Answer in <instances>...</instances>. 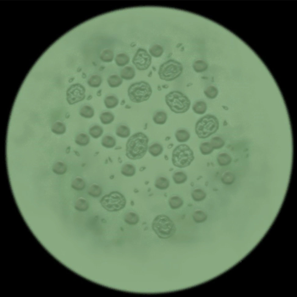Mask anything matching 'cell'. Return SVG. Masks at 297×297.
<instances>
[{"label": "cell", "instance_id": "obj_43", "mask_svg": "<svg viewBox=\"0 0 297 297\" xmlns=\"http://www.w3.org/2000/svg\"><path fill=\"white\" fill-rule=\"evenodd\" d=\"M214 149L210 143L205 142L202 143L200 147V150L203 155H208L211 153Z\"/></svg>", "mask_w": 297, "mask_h": 297}, {"label": "cell", "instance_id": "obj_3", "mask_svg": "<svg viewBox=\"0 0 297 297\" xmlns=\"http://www.w3.org/2000/svg\"><path fill=\"white\" fill-rule=\"evenodd\" d=\"M152 228L160 238L167 239L172 236L176 231V227L173 221L167 216L161 215L157 216L152 223Z\"/></svg>", "mask_w": 297, "mask_h": 297}, {"label": "cell", "instance_id": "obj_30", "mask_svg": "<svg viewBox=\"0 0 297 297\" xmlns=\"http://www.w3.org/2000/svg\"><path fill=\"white\" fill-rule=\"evenodd\" d=\"M124 220L125 222L128 224L134 225L138 222L139 217L136 213L133 212H130L126 215Z\"/></svg>", "mask_w": 297, "mask_h": 297}, {"label": "cell", "instance_id": "obj_17", "mask_svg": "<svg viewBox=\"0 0 297 297\" xmlns=\"http://www.w3.org/2000/svg\"><path fill=\"white\" fill-rule=\"evenodd\" d=\"M102 82V78L101 76L96 74L90 75L87 80L88 85L91 87L93 88L99 87L101 85Z\"/></svg>", "mask_w": 297, "mask_h": 297}, {"label": "cell", "instance_id": "obj_5", "mask_svg": "<svg viewBox=\"0 0 297 297\" xmlns=\"http://www.w3.org/2000/svg\"><path fill=\"white\" fill-rule=\"evenodd\" d=\"M152 92L150 85L144 81L132 83L128 90L129 99L132 102L136 103L147 100L151 96Z\"/></svg>", "mask_w": 297, "mask_h": 297}, {"label": "cell", "instance_id": "obj_8", "mask_svg": "<svg viewBox=\"0 0 297 297\" xmlns=\"http://www.w3.org/2000/svg\"><path fill=\"white\" fill-rule=\"evenodd\" d=\"M100 202L105 209L109 211L114 212L123 209L125 206L126 200L121 193L115 191L103 196Z\"/></svg>", "mask_w": 297, "mask_h": 297}, {"label": "cell", "instance_id": "obj_38", "mask_svg": "<svg viewBox=\"0 0 297 297\" xmlns=\"http://www.w3.org/2000/svg\"><path fill=\"white\" fill-rule=\"evenodd\" d=\"M208 64L204 61L197 60L194 63L193 67L195 71L197 72H201L205 71L208 68Z\"/></svg>", "mask_w": 297, "mask_h": 297}, {"label": "cell", "instance_id": "obj_27", "mask_svg": "<svg viewBox=\"0 0 297 297\" xmlns=\"http://www.w3.org/2000/svg\"><path fill=\"white\" fill-rule=\"evenodd\" d=\"M90 141L89 136L84 133H80L76 137L75 142L78 145L81 146H85L87 145Z\"/></svg>", "mask_w": 297, "mask_h": 297}, {"label": "cell", "instance_id": "obj_40", "mask_svg": "<svg viewBox=\"0 0 297 297\" xmlns=\"http://www.w3.org/2000/svg\"><path fill=\"white\" fill-rule=\"evenodd\" d=\"M204 92L207 97L212 99L217 97L218 93V91L215 86L210 85L205 89Z\"/></svg>", "mask_w": 297, "mask_h": 297}, {"label": "cell", "instance_id": "obj_37", "mask_svg": "<svg viewBox=\"0 0 297 297\" xmlns=\"http://www.w3.org/2000/svg\"><path fill=\"white\" fill-rule=\"evenodd\" d=\"M71 186L75 190H82L85 187V183L83 179L80 177H78L75 178L72 182Z\"/></svg>", "mask_w": 297, "mask_h": 297}, {"label": "cell", "instance_id": "obj_24", "mask_svg": "<svg viewBox=\"0 0 297 297\" xmlns=\"http://www.w3.org/2000/svg\"><path fill=\"white\" fill-rule=\"evenodd\" d=\"M169 185V181L168 179L162 176L158 177L155 181V187L161 190H165L167 189Z\"/></svg>", "mask_w": 297, "mask_h": 297}, {"label": "cell", "instance_id": "obj_41", "mask_svg": "<svg viewBox=\"0 0 297 297\" xmlns=\"http://www.w3.org/2000/svg\"><path fill=\"white\" fill-rule=\"evenodd\" d=\"M210 144L214 149H218L222 148L224 145L225 142L220 137L216 136L212 138Z\"/></svg>", "mask_w": 297, "mask_h": 297}, {"label": "cell", "instance_id": "obj_31", "mask_svg": "<svg viewBox=\"0 0 297 297\" xmlns=\"http://www.w3.org/2000/svg\"><path fill=\"white\" fill-rule=\"evenodd\" d=\"M191 196L194 201L199 202L205 199L206 196V194L202 190L200 189H197L192 191Z\"/></svg>", "mask_w": 297, "mask_h": 297}, {"label": "cell", "instance_id": "obj_44", "mask_svg": "<svg viewBox=\"0 0 297 297\" xmlns=\"http://www.w3.org/2000/svg\"><path fill=\"white\" fill-rule=\"evenodd\" d=\"M100 58L104 62H110L113 60L114 53L112 51L109 50H105L101 53Z\"/></svg>", "mask_w": 297, "mask_h": 297}, {"label": "cell", "instance_id": "obj_16", "mask_svg": "<svg viewBox=\"0 0 297 297\" xmlns=\"http://www.w3.org/2000/svg\"><path fill=\"white\" fill-rule=\"evenodd\" d=\"M130 130L126 124L121 123L118 126L116 130V134L118 136L122 138H126L130 134Z\"/></svg>", "mask_w": 297, "mask_h": 297}, {"label": "cell", "instance_id": "obj_11", "mask_svg": "<svg viewBox=\"0 0 297 297\" xmlns=\"http://www.w3.org/2000/svg\"><path fill=\"white\" fill-rule=\"evenodd\" d=\"M79 113L82 117L86 118L92 117L94 114V110L91 105L85 104L82 105L79 109Z\"/></svg>", "mask_w": 297, "mask_h": 297}, {"label": "cell", "instance_id": "obj_26", "mask_svg": "<svg viewBox=\"0 0 297 297\" xmlns=\"http://www.w3.org/2000/svg\"><path fill=\"white\" fill-rule=\"evenodd\" d=\"M52 131L55 134H62L66 130L65 125L60 121H56L53 125L51 127Z\"/></svg>", "mask_w": 297, "mask_h": 297}, {"label": "cell", "instance_id": "obj_23", "mask_svg": "<svg viewBox=\"0 0 297 297\" xmlns=\"http://www.w3.org/2000/svg\"><path fill=\"white\" fill-rule=\"evenodd\" d=\"M101 143L103 146L107 148L114 147L116 144V140L113 136L106 135L102 138Z\"/></svg>", "mask_w": 297, "mask_h": 297}, {"label": "cell", "instance_id": "obj_6", "mask_svg": "<svg viewBox=\"0 0 297 297\" xmlns=\"http://www.w3.org/2000/svg\"><path fill=\"white\" fill-rule=\"evenodd\" d=\"M194 159L192 150L185 144L177 145L172 153V163L174 166L179 168H184L189 166Z\"/></svg>", "mask_w": 297, "mask_h": 297}, {"label": "cell", "instance_id": "obj_13", "mask_svg": "<svg viewBox=\"0 0 297 297\" xmlns=\"http://www.w3.org/2000/svg\"><path fill=\"white\" fill-rule=\"evenodd\" d=\"M119 100L117 97L114 94H109L107 95L104 100V102L106 107L108 108H113L118 105Z\"/></svg>", "mask_w": 297, "mask_h": 297}, {"label": "cell", "instance_id": "obj_22", "mask_svg": "<svg viewBox=\"0 0 297 297\" xmlns=\"http://www.w3.org/2000/svg\"><path fill=\"white\" fill-rule=\"evenodd\" d=\"M192 109L195 113L201 115L205 113L207 109V105L204 101H199L196 102L193 105Z\"/></svg>", "mask_w": 297, "mask_h": 297}, {"label": "cell", "instance_id": "obj_28", "mask_svg": "<svg viewBox=\"0 0 297 297\" xmlns=\"http://www.w3.org/2000/svg\"><path fill=\"white\" fill-rule=\"evenodd\" d=\"M183 204V200L179 197L174 196L171 197L169 200V204L173 209H176L181 207Z\"/></svg>", "mask_w": 297, "mask_h": 297}, {"label": "cell", "instance_id": "obj_20", "mask_svg": "<svg viewBox=\"0 0 297 297\" xmlns=\"http://www.w3.org/2000/svg\"><path fill=\"white\" fill-rule=\"evenodd\" d=\"M100 119L102 123L104 124H108L114 121V116L111 112L104 111L100 114Z\"/></svg>", "mask_w": 297, "mask_h": 297}, {"label": "cell", "instance_id": "obj_10", "mask_svg": "<svg viewBox=\"0 0 297 297\" xmlns=\"http://www.w3.org/2000/svg\"><path fill=\"white\" fill-rule=\"evenodd\" d=\"M133 64L139 70L147 69L151 63V57L144 49L140 48L137 51L132 60Z\"/></svg>", "mask_w": 297, "mask_h": 297}, {"label": "cell", "instance_id": "obj_4", "mask_svg": "<svg viewBox=\"0 0 297 297\" xmlns=\"http://www.w3.org/2000/svg\"><path fill=\"white\" fill-rule=\"evenodd\" d=\"M219 127L217 118L212 115H207L200 119L195 125V131L200 138H205L216 133Z\"/></svg>", "mask_w": 297, "mask_h": 297}, {"label": "cell", "instance_id": "obj_21", "mask_svg": "<svg viewBox=\"0 0 297 297\" xmlns=\"http://www.w3.org/2000/svg\"><path fill=\"white\" fill-rule=\"evenodd\" d=\"M177 140L179 142H183L187 141L190 138V134L188 132L184 129L177 130L175 134Z\"/></svg>", "mask_w": 297, "mask_h": 297}, {"label": "cell", "instance_id": "obj_1", "mask_svg": "<svg viewBox=\"0 0 297 297\" xmlns=\"http://www.w3.org/2000/svg\"><path fill=\"white\" fill-rule=\"evenodd\" d=\"M149 139L143 132H137L128 139L126 144V156L132 160L142 158L147 152Z\"/></svg>", "mask_w": 297, "mask_h": 297}, {"label": "cell", "instance_id": "obj_12", "mask_svg": "<svg viewBox=\"0 0 297 297\" xmlns=\"http://www.w3.org/2000/svg\"><path fill=\"white\" fill-rule=\"evenodd\" d=\"M120 75L122 79L126 80H130L133 79L135 76V70L132 66H126L121 70Z\"/></svg>", "mask_w": 297, "mask_h": 297}, {"label": "cell", "instance_id": "obj_42", "mask_svg": "<svg viewBox=\"0 0 297 297\" xmlns=\"http://www.w3.org/2000/svg\"><path fill=\"white\" fill-rule=\"evenodd\" d=\"M163 52L162 47L158 44L152 46L149 49V52L151 55L155 57H160L163 53Z\"/></svg>", "mask_w": 297, "mask_h": 297}, {"label": "cell", "instance_id": "obj_35", "mask_svg": "<svg viewBox=\"0 0 297 297\" xmlns=\"http://www.w3.org/2000/svg\"><path fill=\"white\" fill-rule=\"evenodd\" d=\"M231 157L227 153H223L219 154L217 158L219 164L221 166H226L231 163Z\"/></svg>", "mask_w": 297, "mask_h": 297}, {"label": "cell", "instance_id": "obj_39", "mask_svg": "<svg viewBox=\"0 0 297 297\" xmlns=\"http://www.w3.org/2000/svg\"><path fill=\"white\" fill-rule=\"evenodd\" d=\"M102 193L101 188L99 185L96 184L92 185L88 191V193L90 196L96 198L100 196Z\"/></svg>", "mask_w": 297, "mask_h": 297}, {"label": "cell", "instance_id": "obj_7", "mask_svg": "<svg viewBox=\"0 0 297 297\" xmlns=\"http://www.w3.org/2000/svg\"><path fill=\"white\" fill-rule=\"evenodd\" d=\"M183 67L180 62L174 60H169L161 65L158 74L160 79L171 81L178 78L181 74Z\"/></svg>", "mask_w": 297, "mask_h": 297}, {"label": "cell", "instance_id": "obj_32", "mask_svg": "<svg viewBox=\"0 0 297 297\" xmlns=\"http://www.w3.org/2000/svg\"><path fill=\"white\" fill-rule=\"evenodd\" d=\"M129 57L126 54L121 53L118 54L115 58L117 65L120 67L123 66L127 64L129 61Z\"/></svg>", "mask_w": 297, "mask_h": 297}, {"label": "cell", "instance_id": "obj_14", "mask_svg": "<svg viewBox=\"0 0 297 297\" xmlns=\"http://www.w3.org/2000/svg\"><path fill=\"white\" fill-rule=\"evenodd\" d=\"M121 172L124 175L127 177L133 176L136 172V168L134 165L130 162L126 163L122 166Z\"/></svg>", "mask_w": 297, "mask_h": 297}, {"label": "cell", "instance_id": "obj_9", "mask_svg": "<svg viewBox=\"0 0 297 297\" xmlns=\"http://www.w3.org/2000/svg\"><path fill=\"white\" fill-rule=\"evenodd\" d=\"M85 89L81 84L71 85L66 92V99L70 105H73L83 100L85 97Z\"/></svg>", "mask_w": 297, "mask_h": 297}, {"label": "cell", "instance_id": "obj_36", "mask_svg": "<svg viewBox=\"0 0 297 297\" xmlns=\"http://www.w3.org/2000/svg\"><path fill=\"white\" fill-rule=\"evenodd\" d=\"M172 178L175 183L181 184L184 183L187 181V176L183 172L178 171L174 173Z\"/></svg>", "mask_w": 297, "mask_h": 297}, {"label": "cell", "instance_id": "obj_45", "mask_svg": "<svg viewBox=\"0 0 297 297\" xmlns=\"http://www.w3.org/2000/svg\"><path fill=\"white\" fill-rule=\"evenodd\" d=\"M234 179V176L230 172H225L222 176L221 180L222 182L226 185H230L232 184Z\"/></svg>", "mask_w": 297, "mask_h": 297}, {"label": "cell", "instance_id": "obj_29", "mask_svg": "<svg viewBox=\"0 0 297 297\" xmlns=\"http://www.w3.org/2000/svg\"><path fill=\"white\" fill-rule=\"evenodd\" d=\"M207 218V215L201 210H197L194 212L193 215V218L194 221L197 223L203 222L205 221Z\"/></svg>", "mask_w": 297, "mask_h": 297}, {"label": "cell", "instance_id": "obj_25", "mask_svg": "<svg viewBox=\"0 0 297 297\" xmlns=\"http://www.w3.org/2000/svg\"><path fill=\"white\" fill-rule=\"evenodd\" d=\"M103 129L100 126L95 124L91 127L89 130L90 135L94 138L100 137L103 133Z\"/></svg>", "mask_w": 297, "mask_h": 297}, {"label": "cell", "instance_id": "obj_34", "mask_svg": "<svg viewBox=\"0 0 297 297\" xmlns=\"http://www.w3.org/2000/svg\"><path fill=\"white\" fill-rule=\"evenodd\" d=\"M89 205L88 201L83 198H79L76 201L75 208L80 211H85L89 208Z\"/></svg>", "mask_w": 297, "mask_h": 297}, {"label": "cell", "instance_id": "obj_15", "mask_svg": "<svg viewBox=\"0 0 297 297\" xmlns=\"http://www.w3.org/2000/svg\"><path fill=\"white\" fill-rule=\"evenodd\" d=\"M167 119L166 112L162 110H159L155 112L153 119L154 122L157 124L162 125L165 123Z\"/></svg>", "mask_w": 297, "mask_h": 297}, {"label": "cell", "instance_id": "obj_18", "mask_svg": "<svg viewBox=\"0 0 297 297\" xmlns=\"http://www.w3.org/2000/svg\"><path fill=\"white\" fill-rule=\"evenodd\" d=\"M109 86L111 88L118 87L123 82L122 79L119 75L113 74L109 76L107 79Z\"/></svg>", "mask_w": 297, "mask_h": 297}, {"label": "cell", "instance_id": "obj_33", "mask_svg": "<svg viewBox=\"0 0 297 297\" xmlns=\"http://www.w3.org/2000/svg\"><path fill=\"white\" fill-rule=\"evenodd\" d=\"M67 169L66 164L61 161L56 162L53 167V171L55 173L59 175H62L65 173Z\"/></svg>", "mask_w": 297, "mask_h": 297}, {"label": "cell", "instance_id": "obj_19", "mask_svg": "<svg viewBox=\"0 0 297 297\" xmlns=\"http://www.w3.org/2000/svg\"><path fill=\"white\" fill-rule=\"evenodd\" d=\"M163 150L162 145L157 142H155L150 145L148 151L152 156L156 157L161 154Z\"/></svg>", "mask_w": 297, "mask_h": 297}, {"label": "cell", "instance_id": "obj_2", "mask_svg": "<svg viewBox=\"0 0 297 297\" xmlns=\"http://www.w3.org/2000/svg\"><path fill=\"white\" fill-rule=\"evenodd\" d=\"M165 101L171 110L176 113H182L189 109L191 102L189 98L181 92L171 91L165 96Z\"/></svg>", "mask_w": 297, "mask_h": 297}]
</instances>
